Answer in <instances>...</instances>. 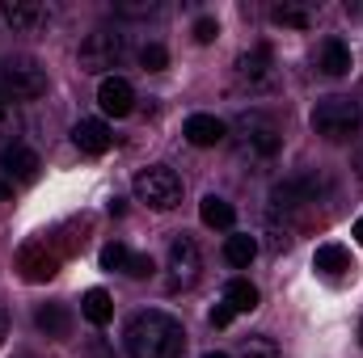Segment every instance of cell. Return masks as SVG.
Masks as SVG:
<instances>
[{"label": "cell", "instance_id": "cell-8", "mask_svg": "<svg viewBox=\"0 0 363 358\" xmlns=\"http://www.w3.org/2000/svg\"><path fill=\"white\" fill-rule=\"evenodd\" d=\"M0 17L17 30V34H38L51 21V8L38 0H0Z\"/></svg>", "mask_w": 363, "mask_h": 358}, {"label": "cell", "instance_id": "cell-35", "mask_svg": "<svg viewBox=\"0 0 363 358\" xmlns=\"http://www.w3.org/2000/svg\"><path fill=\"white\" fill-rule=\"evenodd\" d=\"M203 358H233V354H224V350H207Z\"/></svg>", "mask_w": 363, "mask_h": 358}, {"label": "cell", "instance_id": "cell-3", "mask_svg": "<svg viewBox=\"0 0 363 358\" xmlns=\"http://www.w3.org/2000/svg\"><path fill=\"white\" fill-rule=\"evenodd\" d=\"M131 190H135V198H140L144 207H152V211H174L182 202V178L169 165H148V169H140L135 181H131Z\"/></svg>", "mask_w": 363, "mask_h": 358}, {"label": "cell", "instance_id": "cell-2", "mask_svg": "<svg viewBox=\"0 0 363 358\" xmlns=\"http://www.w3.org/2000/svg\"><path fill=\"white\" fill-rule=\"evenodd\" d=\"M313 131H317L321 139H330V144L355 139V135L363 131V101L342 97V93L321 97V101L313 105Z\"/></svg>", "mask_w": 363, "mask_h": 358}, {"label": "cell", "instance_id": "cell-13", "mask_svg": "<svg viewBox=\"0 0 363 358\" xmlns=\"http://www.w3.org/2000/svg\"><path fill=\"white\" fill-rule=\"evenodd\" d=\"M182 135H186L194 148H216V144H224L228 127H224L216 114H190V118H186V127H182Z\"/></svg>", "mask_w": 363, "mask_h": 358}, {"label": "cell", "instance_id": "cell-7", "mask_svg": "<svg viewBox=\"0 0 363 358\" xmlns=\"http://www.w3.org/2000/svg\"><path fill=\"white\" fill-rule=\"evenodd\" d=\"M317 194H321V178H313V173L283 178V181L271 190V207H274V211H296V207H308V202H317Z\"/></svg>", "mask_w": 363, "mask_h": 358}, {"label": "cell", "instance_id": "cell-33", "mask_svg": "<svg viewBox=\"0 0 363 358\" xmlns=\"http://www.w3.org/2000/svg\"><path fill=\"white\" fill-rule=\"evenodd\" d=\"M355 241H359V245H363V215H359V219H355Z\"/></svg>", "mask_w": 363, "mask_h": 358}, {"label": "cell", "instance_id": "cell-16", "mask_svg": "<svg viewBox=\"0 0 363 358\" xmlns=\"http://www.w3.org/2000/svg\"><path fill=\"white\" fill-rule=\"evenodd\" d=\"M317 68H321L325 76H347V72H351V47H347L342 38H325L321 51H317Z\"/></svg>", "mask_w": 363, "mask_h": 358}, {"label": "cell", "instance_id": "cell-21", "mask_svg": "<svg viewBox=\"0 0 363 358\" xmlns=\"http://www.w3.org/2000/svg\"><path fill=\"white\" fill-rule=\"evenodd\" d=\"M313 270H321V274H347V270H355L351 266V253L342 249V245H321L317 253H313Z\"/></svg>", "mask_w": 363, "mask_h": 358}, {"label": "cell", "instance_id": "cell-22", "mask_svg": "<svg viewBox=\"0 0 363 358\" xmlns=\"http://www.w3.org/2000/svg\"><path fill=\"white\" fill-rule=\"evenodd\" d=\"M81 316H85L89 325H106V321L114 316V304H110V295H106L101 287L85 291V299H81Z\"/></svg>", "mask_w": 363, "mask_h": 358}, {"label": "cell", "instance_id": "cell-30", "mask_svg": "<svg viewBox=\"0 0 363 358\" xmlns=\"http://www.w3.org/2000/svg\"><path fill=\"white\" fill-rule=\"evenodd\" d=\"M233 316H237V312H233V308H228V304H216V308H211V316H207V321H211V325H216V329H224V325H233Z\"/></svg>", "mask_w": 363, "mask_h": 358}, {"label": "cell", "instance_id": "cell-18", "mask_svg": "<svg viewBox=\"0 0 363 358\" xmlns=\"http://www.w3.org/2000/svg\"><path fill=\"white\" fill-rule=\"evenodd\" d=\"M34 325H38L47 337H68L72 316H68V308H64V304H43V308L34 312Z\"/></svg>", "mask_w": 363, "mask_h": 358}, {"label": "cell", "instance_id": "cell-10", "mask_svg": "<svg viewBox=\"0 0 363 358\" xmlns=\"http://www.w3.org/2000/svg\"><path fill=\"white\" fill-rule=\"evenodd\" d=\"M97 105H101V114H110V118H127V114L135 110V89H131V81H123V76H101V85H97Z\"/></svg>", "mask_w": 363, "mask_h": 358}, {"label": "cell", "instance_id": "cell-6", "mask_svg": "<svg viewBox=\"0 0 363 358\" xmlns=\"http://www.w3.org/2000/svg\"><path fill=\"white\" fill-rule=\"evenodd\" d=\"M123 55H127V34H118V30H93L89 38L81 42L77 59H81V72H106Z\"/></svg>", "mask_w": 363, "mask_h": 358}, {"label": "cell", "instance_id": "cell-36", "mask_svg": "<svg viewBox=\"0 0 363 358\" xmlns=\"http://www.w3.org/2000/svg\"><path fill=\"white\" fill-rule=\"evenodd\" d=\"M359 342H363V325H359Z\"/></svg>", "mask_w": 363, "mask_h": 358}, {"label": "cell", "instance_id": "cell-32", "mask_svg": "<svg viewBox=\"0 0 363 358\" xmlns=\"http://www.w3.org/2000/svg\"><path fill=\"white\" fill-rule=\"evenodd\" d=\"M9 194H13V185H9V178H0V202H9Z\"/></svg>", "mask_w": 363, "mask_h": 358}, {"label": "cell", "instance_id": "cell-31", "mask_svg": "<svg viewBox=\"0 0 363 358\" xmlns=\"http://www.w3.org/2000/svg\"><path fill=\"white\" fill-rule=\"evenodd\" d=\"M4 337H9V312L0 308V342H4Z\"/></svg>", "mask_w": 363, "mask_h": 358}, {"label": "cell", "instance_id": "cell-34", "mask_svg": "<svg viewBox=\"0 0 363 358\" xmlns=\"http://www.w3.org/2000/svg\"><path fill=\"white\" fill-rule=\"evenodd\" d=\"M355 173H359V178H363V148H359V152H355Z\"/></svg>", "mask_w": 363, "mask_h": 358}, {"label": "cell", "instance_id": "cell-29", "mask_svg": "<svg viewBox=\"0 0 363 358\" xmlns=\"http://www.w3.org/2000/svg\"><path fill=\"white\" fill-rule=\"evenodd\" d=\"M152 258H148V253H131V262H127V278H148V274H152Z\"/></svg>", "mask_w": 363, "mask_h": 358}, {"label": "cell", "instance_id": "cell-37", "mask_svg": "<svg viewBox=\"0 0 363 358\" xmlns=\"http://www.w3.org/2000/svg\"><path fill=\"white\" fill-rule=\"evenodd\" d=\"M0 114H4V101H0Z\"/></svg>", "mask_w": 363, "mask_h": 358}, {"label": "cell", "instance_id": "cell-1", "mask_svg": "<svg viewBox=\"0 0 363 358\" xmlns=\"http://www.w3.org/2000/svg\"><path fill=\"white\" fill-rule=\"evenodd\" d=\"M123 346H127L131 358H182V350H186V329H182L178 316L148 308V312H135L127 321Z\"/></svg>", "mask_w": 363, "mask_h": 358}, {"label": "cell", "instance_id": "cell-4", "mask_svg": "<svg viewBox=\"0 0 363 358\" xmlns=\"http://www.w3.org/2000/svg\"><path fill=\"white\" fill-rule=\"evenodd\" d=\"M237 139H241V152L254 156V161H274L279 148H283L279 122H274L271 114H262V110H254V114H245L237 122Z\"/></svg>", "mask_w": 363, "mask_h": 358}, {"label": "cell", "instance_id": "cell-5", "mask_svg": "<svg viewBox=\"0 0 363 358\" xmlns=\"http://www.w3.org/2000/svg\"><path fill=\"white\" fill-rule=\"evenodd\" d=\"M0 81H4V89L13 93L17 101H34V97L47 93V72L30 55H9L4 68H0Z\"/></svg>", "mask_w": 363, "mask_h": 358}, {"label": "cell", "instance_id": "cell-19", "mask_svg": "<svg viewBox=\"0 0 363 358\" xmlns=\"http://www.w3.org/2000/svg\"><path fill=\"white\" fill-rule=\"evenodd\" d=\"M254 258H258V241H254L250 232H233V236L224 241V262H228V266L245 270Z\"/></svg>", "mask_w": 363, "mask_h": 358}, {"label": "cell", "instance_id": "cell-17", "mask_svg": "<svg viewBox=\"0 0 363 358\" xmlns=\"http://www.w3.org/2000/svg\"><path fill=\"white\" fill-rule=\"evenodd\" d=\"M199 219H203L207 228H233V224H237V211H233V202H228V198L207 194V198L199 202Z\"/></svg>", "mask_w": 363, "mask_h": 358}, {"label": "cell", "instance_id": "cell-25", "mask_svg": "<svg viewBox=\"0 0 363 358\" xmlns=\"http://www.w3.org/2000/svg\"><path fill=\"white\" fill-rule=\"evenodd\" d=\"M127 262H131V249H127V245H118V241H114V245H106V249H101V266H106V270H123V274H127Z\"/></svg>", "mask_w": 363, "mask_h": 358}, {"label": "cell", "instance_id": "cell-20", "mask_svg": "<svg viewBox=\"0 0 363 358\" xmlns=\"http://www.w3.org/2000/svg\"><path fill=\"white\" fill-rule=\"evenodd\" d=\"M258 299H262V295H258V287H254L250 278H233V282L224 287V304H228L233 312H254Z\"/></svg>", "mask_w": 363, "mask_h": 358}, {"label": "cell", "instance_id": "cell-27", "mask_svg": "<svg viewBox=\"0 0 363 358\" xmlns=\"http://www.w3.org/2000/svg\"><path fill=\"white\" fill-rule=\"evenodd\" d=\"M114 8H118V17H152V13H157L152 0H148V4H144V0H123V4H114Z\"/></svg>", "mask_w": 363, "mask_h": 358}, {"label": "cell", "instance_id": "cell-15", "mask_svg": "<svg viewBox=\"0 0 363 358\" xmlns=\"http://www.w3.org/2000/svg\"><path fill=\"white\" fill-rule=\"evenodd\" d=\"M17 262H21V274H26L30 282H47V278H55V270H60V262H55L43 245H26Z\"/></svg>", "mask_w": 363, "mask_h": 358}, {"label": "cell", "instance_id": "cell-11", "mask_svg": "<svg viewBox=\"0 0 363 358\" xmlns=\"http://www.w3.org/2000/svg\"><path fill=\"white\" fill-rule=\"evenodd\" d=\"M0 169L13 181H34L43 165H38V152H34L30 144H17V139H13V144H4V152H0Z\"/></svg>", "mask_w": 363, "mask_h": 358}, {"label": "cell", "instance_id": "cell-12", "mask_svg": "<svg viewBox=\"0 0 363 358\" xmlns=\"http://www.w3.org/2000/svg\"><path fill=\"white\" fill-rule=\"evenodd\" d=\"M72 144H77L85 156H101V152H110L114 135H110V127H106L101 118H81V122L72 127Z\"/></svg>", "mask_w": 363, "mask_h": 358}, {"label": "cell", "instance_id": "cell-24", "mask_svg": "<svg viewBox=\"0 0 363 358\" xmlns=\"http://www.w3.org/2000/svg\"><path fill=\"white\" fill-rule=\"evenodd\" d=\"M271 17L279 21V25H291V30H308V13H304V8H296V4H279Z\"/></svg>", "mask_w": 363, "mask_h": 358}, {"label": "cell", "instance_id": "cell-28", "mask_svg": "<svg viewBox=\"0 0 363 358\" xmlns=\"http://www.w3.org/2000/svg\"><path fill=\"white\" fill-rule=\"evenodd\" d=\"M216 34H220V25H216V17H199L194 21V42H216Z\"/></svg>", "mask_w": 363, "mask_h": 358}, {"label": "cell", "instance_id": "cell-9", "mask_svg": "<svg viewBox=\"0 0 363 358\" xmlns=\"http://www.w3.org/2000/svg\"><path fill=\"white\" fill-rule=\"evenodd\" d=\"M169 274H174V287H190L203 270V258H199V245L190 236H174L169 241Z\"/></svg>", "mask_w": 363, "mask_h": 358}, {"label": "cell", "instance_id": "cell-26", "mask_svg": "<svg viewBox=\"0 0 363 358\" xmlns=\"http://www.w3.org/2000/svg\"><path fill=\"white\" fill-rule=\"evenodd\" d=\"M140 64H144V72H161V68L169 64V51H165L161 42H148V47L140 51Z\"/></svg>", "mask_w": 363, "mask_h": 358}, {"label": "cell", "instance_id": "cell-14", "mask_svg": "<svg viewBox=\"0 0 363 358\" xmlns=\"http://www.w3.org/2000/svg\"><path fill=\"white\" fill-rule=\"evenodd\" d=\"M271 68H274V55H271L267 42H258L254 51H245V55L237 59V76H241L245 85H254V89L271 81Z\"/></svg>", "mask_w": 363, "mask_h": 358}, {"label": "cell", "instance_id": "cell-23", "mask_svg": "<svg viewBox=\"0 0 363 358\" xmlns=\"http://www.w3.org/2000/svg\"><path fill=\"white\" fill-rule=\"evenodd\" d=\"M241 358H279V346H274V337H267V333H254V337L241 342Z\"/></svg>", "mask_w": 363, "mask_h": 358}]
</instances>
